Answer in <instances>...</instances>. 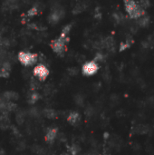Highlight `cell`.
<instances>
[{
    "mask_svg": "<svg viewBox=\"0 0 154 155\" xmlns=\"http://www.w3.org/2000/svg\"><path fill=\"white\" fill-rule=\"evenodd\" d=\"M138 4H139V5H140L142 8H143V9H146V8L150 7V5H151L150 0H140Z\"/></svg>",
    "mask_w": 154,
    "mask_h": 155,
    "instance_id": "4fadbf2b",
    "label": "cell"
},
{
    "mask_svg": "<svg viewBox=\"0 0 154 155\" xmlns=\"http://www.w3.org/2000/svg\"><path fill=\"white\" fill-rule=\"evenodd\" d=\"M33 73H34V75L35 77H37L41 81H44L48 77V75H49V70L44 64H38V65H36L34 68Z\"/></svg>",
    "mask_w": 154,
    "mask_h": 155,
    "instance_id": "5b68a950",
    "label": "cell"
},
{
    "mask_svg": "<svg viewBox=\"0 0 154 155\" xmlns=\"http://www.w3.org/2000/svg\"><path fill=\"white\" fill-rule=\"evenodd\" d=\"M63 16H64V11L58 8V9L53 11V12L50 14V15H49V21H50L51 23L55 24V23H57L59 20H61V19L63 18Z\"/></svg>",
    "mask_w": 154,
    "mask_h": 155,
    "instance_id": "8992f818",
    "label": "cell"
},
{
    "mask_svg": "<svg viewBox=\"0 0 154 155\" xmlns=\"http://www.w3.org/2000/svg\"><path fill=\"white\" fill-rule=\"evenodd\" d=\"M17 57H18L19 62L25 66L33 65L34 64L36 63L37 58H38L36 54H33L30 52H20Z\"/></svg>",
    "mask_w": 154,
    "mask_h": 155,
    "instance_id": "3957f363",
    "label": "cell"
},
{
    "mask_svg": "<svg viewBox=\"0 0 154 155\" xmlns=\"http://www.w3.org/2000/svg\"><path fill=\"white\" fill-rule=\"evenodd\" d=\"M57 134H58V131H57L56 128H50V129H48L46 134H45V137H44L45 141L47 143H53L55 140V138L57 136Z\"/></svg>",
    "mask_w": 154,
    "mask_h": 155,
    "instance_id": "52a82bcc",
    "label": "cell"
},
{
    "mask_svg": "<svg viewBox=\"0 0 154 155\" xmlns=\"http://www.w3.org/2000/svg\"><path fill=\"white\" fill-rule=\"evenodd\" d=\"M104 58H105V56L103 54H101V53H98L96 55H95V58H94V61L97 63V62H102V61H103L104 60Z\"/></svg>",
    "mask_w": 154,
    "mask_h": 155,
    "instance_id": "2e32d148",
    "label": "cell"
},
{
    "mask_svg": "<svg viewBox=\"0 0 154 155\" xmlns=\"http://www.w3.org/2000/svg\"><path fill=\"white\" fill-rule=\"evenodd\" d=\"M37 13H38V9H37L35 6H33L30 10H28L27 15H28L29 16H34V15H35Z\"/></svg>",
    "mask_w": 154,
    "mask_h": 155,
    "instance_id": "5bb4252c",
    "label": "cell"
},
{
    "mask_svg": "<svg viewBox=\"0 0 154 155\" xmlns=\"http://www.w3.org/2000/svg\"><path fill=\"white\" fill-rule=\"evenodd\" d=\"M71 25H65L64 27V29H63V31H62V35H68V34H69V32H70V30H71Z\"/></svg>",
    "mask_w": 154,
    "mask_h": 155,
    "instance_id": "9a60e30c",
    "label": "cell"
},
{
    "mask_svg": "<svg viewBox=\"0 0 154 155\" xmlns=\"http://www.w3.org/2000/svg\"><path fill=\"white\" fill-rule=\"evenodd\" d=\"M37 100H38V94H33L31 95V97H30V102L32 104H34Z\"/></svg>",
    "mask_w": 154,
    "mask_h": 155,
    "instance_id": "e0dca14e",
    "label": "cell"
},
{
    "mask_svg": "<svg viewBox=\"0 0 154 155\" xmlns=\"http://www.w3.org/2000/svg\"><path fill=\"white\" fill-rule=\"evenodd\" d=\"M98 70H99V64L95 61L86 62L82 67V73L86 76H92L98 72Z\"/></svg>",
    "mask_w": 154,
    "mask_h": 155,
    "instance_id": "277c9868",
    "label": "cell"
},
{
    "mask_svg": "<svg viewBox=\"0 0 154 155\" xmlns=\"http://www.w3.org/2000/svg\"><path fill=\"white\" fill-rule=\"evenodd\" d=\"M69 42L68 35H60V36L51 42V47L57 54H63L67 49V43Z\"/></svg>",
    "mask_w": 154,
    "mask_h": 155,
    "instance_id": "7a4b0ae2",
    "label": "cell"
},
{
    "mask_svg": "<svg viewBox=\"0 0 154 155\" xmlns=\"http://www.w3.org/2000/svg\"><path fill=\"white\" fill-rule=\"evenodd\" d=\"M124 5L126 12L132 19H138L146 15L145 9L142 8L135 0H124Z\"/></svg>",
    "mask_w": 154,
    "mask_h": 155,
    "instance_id": "6da1fadb",
    "label": "cell"
},
{
    "mask_svg": "<svg viewBox=\"0 0 154 155\" xmlns=\"http://www.w3.org/2000/svg\"><path fill=\"white\" fill-rule=\"evenodd\" d=\"M150 23H151V18L147 15H145L138 18L136 24L138 25L139 27H147L150 25Z\"/></svg>",
    "mask_w": 154,
    "mask_h": 155,
    "instance_id": "9c48e42d",
    "label": "cell"
},
{
    "mask_svg": "<svg viewBox=\"0 0 154 155\" xmlns=\"http://www.w3.org/2000/svg\"><path fill=\"white\" fill-rule=\"evenodd\" d=\"M149 127L143 124H140L136 127V133H138L139 134H146L149 133Z\"/></svg>",
    "mask_w": 154,
    "mask_h": 155,
    "instance_id": "7c38bea8",
    "label": "cell"
},
{
    "mask_svg": "<svg viewBox=\"0 0 154 155\" xmlns=\"http://www.w3.org/2000/svg\"><path fill=\"white\" fill-rule=\"evenodd\" d=\"M133 40L132 37L127 38V40H126L125 42L121 43V45H120V51L123 52V51L128 49L129 47H131V45H133Z\"/></svg>",
    "mask_w": 154,
    "mask_h": 155,
    "instance_id": "8fae6325",
    "label": "cell"
},
{
    "mask_svg": "<svg viewBox=\"0 0 154 155\" xmlns=\"http://www.w3.org/2000/svg\"><path fill=\"white\" fill-rule=\"evenodd\" d=\"M80 114L77 112H72L69 114L68 117H67V122L71 124H75L80 121Z\"/></svg>",
    "mask_w": 154,
    "mask_h": 155,
    "instance_id": "ba28073f",
    "label": "cell"
},
{
    "mask_svg": "<svg viewBox=\"0 0 154 155\" xmlns=\"http://www.w3.org/2000/svg\"><path fill=\"white\" fill-rule=\"evenodd\" d=\"M10 71H11V66L9 64H4L3 66L0 68V77H7L9 76V74H10Z\"/></svg>",
    "mask_w": 154,
    "mask_h": 155,
    "instance_id": "30bf717a",
    "label": "cell"
}]
</instances>
